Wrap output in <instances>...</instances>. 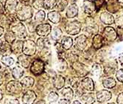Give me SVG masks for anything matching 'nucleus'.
<instances>
[{"label": "nucleus", "instance_id": "nucleus-1", "mask_svg": "<svg viewBox=\"0 0 123 104\" xmlns=\"http://www.w3.org/2000/svg\"><path fill=\"white\" fill-rule=\"evenodd\" d=\"M81 30V25L80 22L74 21L70 23H68L66 26V31L68 34L76 35L80 32Z\"/></svg>", "mask_w": 123, "mask_h": 104}, {"label": "nucleus", "instance_id": "nucleus-2", "mask_svg": "<svg viewBox=\"0 0 123 104\" xmlns=\"http://www.w3.org/2000/svg\"><path fill=\"white\" fill-rule=\"evenodd\" d=\"M6 89L9 92H11V93L18 94L22 90V86L20 83L13 80V81H10L7 84Z\"/></svg>", "mask_w": 123, "mask_h": 104}, {"label": "nucleus", "instance_id": "nucleus-3", "mask_svg": "<svg viewBox=\"0 0 123 104\" xmlns=\"http://www.w3.org/2000/svg\"><path fill=\"white\" fill-rule=\"evenodd\" d=\"M103 36L105 39L109 41H114L117 38V33L113 27H107L103 31Z\"/></svg>", "mask_w": 123, "mask_h": 104}, {"label": "nucleus", "instance_id": "nucleus-4", "mask_svg": "<svg viewBox=\"0 0 123 104\" xmlns=\"http://www.w3.org/2000/svg\"><path fill=\"white\" fill-rule=\"evenodd\" d=\"M43 69H44L43 63L41 61L36 60L32 64L30 70L33 74L38 75H41L42 73V72L43 71Z\"/></svg>", "mask_w": 123, "mask_h": 104}, {"label": "nucleus", "instance_id": "nucleus-5", "mask_svg": "<svg viewBox=\"0 0 123 104\" xmlns=\"http://www.w3.org/2000/svg\"><path fill=\"white\" fill-rule=\"evenodd\" d=\"M111 97H112V95L109 91L107 90H100L97 93V101L99 103H104L106 101H108L109 100H111Z\"/></svg>", "mask_w": 123, "mask_h": 104}, {"label": "nucleus", "instance_id": "nucleus-6", "mask_svg": "<svg viewBox=\"0 0 123 104\" xmlns=\"http://www.w3.org/2000/svg\"><path fill=\"white\" fill-rule=\"evenodd\" d=\"M23 51L27 55H33L36 52V44L32 41H26L24 44Z\"/></svg>", "mask_w": 123, "mask_h": 104}, {"label": "nucleus", "instance_id": "nucleus-7", "mask_svg": "<svg viewBox=\"0 0 123 104\" xmlns=\"http://www.w3.org/2000/svg\"><path fill=\"white\" fill-rule=\"evenodd\" d=\"M36 99V95L34 91H27L24 94L22 97V101L25 104H33Z\"/></svg>", "mask_w": 123, "mask_h": 104}, {"label": "nucleus", "instance_id": "nucleus-8", "mask_svg": "<svg viewBox=\"0 0 123 104\" xmlns=\"http://www.w3.org/2000/svg\"><path fill=\"white\" fill-rule=\"evenodd\" d=\"M36 32L41 36H47L51 32V26L48 24L40 25L36 28Z\"/></svg>", "mask_w": 123, "mask_h": 104}, {"label": "nucleus", "instance_id": "nucleus-9", "mask_svg": "<svg viewBox=\"0 0 123 104\" xmlns=\"http://www.w3.org/2000/svg\"><path fill=\"white\" fill-rule=\"evenodd\" d=\"M87 44V37L85 35H80L75 39V47L80 50L85 49Z\"/></svg>", "mask_w": 123, "mask_h": 104}, {"label": "nucleus", "instance_id": "nucleus-10", "mask_svg": "<svg viewBox=\"0 0 123 104\" xmlns=\"http://www.w3.org/2000/svg\"><path fill=\"white\" fill-rule=\"evenodd\" d=\"M81 86L84 89L87 91H94V84L93 82L92 79H91L90 78H86L83 80H82Z\"/></svg>", "mask_w": 123, "mask_h": 104}, {"label": "nucleus", "instance_id": "nucleus-11", "mask_svg": "<svg viewBox=\"0 0 123 104\" xmlns=\"http://www.w3.org/2000/svg\"><path fill=\"white\" fill-rule=\"evenodd\" d=\"M72 67L76 71V72L77 74H79L80 76H85L87 74V71L86 70L84 65H83L79 62H74L72 64Z\"/></svg>", "mask_w": 123, "mask_h": 104}, {"label": "nucleus", "instance_id": "nucleus-12", "mask_svg": "<svg viewBox=\"0 0 123 104\" xmlns=\"http://www.w3.org/2000/svg\"><path fill=\"white\" fill-rule=\"evenodd\" d=\"M80 100L83 104H93L95 102L94 95L92 93L83 94L80 97Z\"/></svg>", "mask_w": 123, "mask_h": 104}, {"label": "nucleus", "instance_id": "nucleus-13", "mask_svg": "<svg viewBox=\"0 0 123 104\" xmlns=\"http://www.w3.org/2000/svg\"><path fill=\"white\" fill-rule=\"evenodd\" d=\"M100 20L106 25H111L114 22L113 16L108 13H106V12L101 13V16H100Z\"/></svg>", "mask_w": 123, "mask_h": 104}, {"label": "nucleus", "instance_id": "nucleus-14", "mask_svg": "<svg viewBox=\"0 0 123 104\" xmlns=\"http://www.w3.org/2000/svg\"><path fill=\"white\" fill-rule=\"evenodd\" d=\"M83 9H84V11L86 13L92 14L94 11V10L96 9V7H95V5L94 2H92L91 1H86V2H84Z\"/></svg>", "mask_w": 123, "mask_h": 104}, {"label": "nucleus", "instance_id": "nucleus-15", "mask_svg": "<svg viewBox=\"0 0 123 104\" xmlns=\"http://www.w3.org/2000/svg\"><path fill=\"white\" fill-rule=\"evenodd\" d=\"M77 13H78L77 6L73 4L68 7V10L66 11V16L68 18H74L77 15Z\"/></svg>", "mask_w": 123, "mask_h": 104}, {"label": "nucleus", "instance_id": "nucleus-16", "mask_svg": "<svg viewBox=\"0 0 123 104\" xmlns=\"http://www.w3.org/2000/svg\"><path fill=\"white\" fill-rule=\"evenodd\" d=\"M61 95L65 99L70 100L73 98L74 92H73V90L70 87H66L61 91Z\"/></svg>", "mask_w": 123, "mask_h": 104}, {"label": "nucleus", "instance_id": "nucleus-17", "mask_svg": "<svg viewBox=\"0 0 123 104\" xmlns=\"http://www.w3.org/2000/svg\"><path fill=\"white\" fill-rule=\"evenodd\" d=\"M21 84L22 86H24L25 88H30L34 84V79L30 76L25 77L21 80Z\"/></svg>", "mask_w": 123, "mask_h": 104}, {"label": "nucleus", "instance_id": "nucleus-18", "mask_svg": "<svg viewBox=\"0 0 123 104\" xmlns=\"http://www.w3.org/2000/svg\"><path fill=\"white\" fill-rule=\"evenodd\" d=\"M103 84L105 88L111 89V88H114L116 86L117 83H116V80L113 78H108L103 80Z\"/></svg>", "mask_w": 123, "mask_h": 104}, {"label": "nucleus", "instance_id": "nucleus-19", "mask_svg": "<svg viewBox=\"0 0 123 104\" xmlns=\"http://www.w3.org/2000/svg\"><path fill=\"white\" fill-rule=\"evenodd\" d=\"M65 84V78L61 76V75H58L56 77V78L55 79L54 81V86L55 87L58 89H61V88L63 87Z\"/></svg>", "mask_w": 123, "mask_h": 104}, {"label": "nucleus", "instance_id": "nucleus-20", "mask_svg": "<svg viewBox=\"0 0 123 104\" xmlns=\"http://www.w3.org/2000/svg\"><path fill=\"white\" fill-rule=\"evenodd\" d=\"M103 38L100 35H96L93 39V47L95 49H99L103 45Z\"/></svg>", "mask_w": 123, "mask_h": 104}, {"label": "nucleus", "instance_id": "nucleus-21", "mask_svg": "<svg viewBox=\"0 0 123 104\" xmlns=\"http://www.w3.org/2000/svg\"><path fill=\"white\" fill-rule=\"evenodd\" d=\"M72 44H73V41H72V39L70 37L66 36L62 40V46L63 49L65 50H69L72 47Z\"/></svg>", "mask_w": 123, "mask_h": 104}, {"label": "nucleus", "instance_id": "nucleus-22", "mask_svg": "<svg viewBox=\"0 0 123 104\" xmlns=\"http://www.w3.org/2000/svg\"><path fill=\"white\" fill-rule=\"evenodd\" d=\"M49 19L54 24H57L60 21V14L56 11H52L48 14Z\"/></svg>", "mask_w": 123, "mask_h": 104}, {"label": "nucleus", "instance_id": "nucleus-23", "mask_svg": "<svg viewBox=\"0 0 123 104\" xmlns=\"http://www.w3.org/2000/svg\"><path fill=\"white\" fill-rule=\"evenodd\" d=\"M12 74H13V76L15 79H18L20 78L22 75L24 74V70L22 69V68H21L20 66H15L13 70H12Z\"/></svg>", "mask_w": 123, "mask_h": 104}, {"label": "nucleus", "instance_id": "nucleus-24", "mask_svg": "<svg viewBox=\"0 0 123 104\" xmlns=\"http://www.w3.org/2000/svg\"><path fill=\"white\" fill-rule=\"evenodd\" d=\"M102 73V68H101V66L98 64H95L93 65L92 66V75L95 76V77H97V76H99Z\"/></svg>", "mask_w": 123, "mask_h": 104}, {"label": "nucleus", "instance_id": "nucleus-25", "mask_svg": "<svg viewBox=\"0 0 123 104\" xmlns=\"http://www.w3.org/2000/svg\"><path fill=\"white\" fill-rule=\"evenodd\" d=\"M13 31L18 35V37H23V34H25V28L21 24H19L17 27H14Z\"/></svg>", "mask_w": 123, "mask_h": 104}, {"label": "nucleus", "instance_id": "nucleus-26", "mask_svg": "<svg viewBox=\"0 0 123 104\" xmlns=\"http://www.w3.org/2000/svg\"><path fill=\"white\" fill-rule=\"evenodd\" d=\"M22 49H23V42L22 41H16L12 45V50L16 53L21 52Z\"/></svg>", "mask_w": 123, "mask_h": 104}, {"label": "nucleus", "instance_id": "nucleus-27", "mask_svg": "<svg viewBox=\"0 0 123 104\" xmlns=\"http://www.w3.org/2000/svg\"><path fill=\"white\" fill-rule=\"evenodd\" d=\"M61 35H62V31L60 28L57 27V28H55L52 30V37L54 40H58L60 39V38L61 37Z\"/></svg>", "mask_w": 123, "mask_h": 104}, {"label": "nucleus", "instance_id": "nucleus-28", "mask_svg": "<svg viewBox=\"0 0 123 104\" xmlns=\"http://www.w3.org/2000/svg\"><path fill=\"white\" fill-rule=\"evenodd\" d=\"M18 61L19 63L23 66V67L25 68H27L29 66V64H30V61H29V59L27 58V56H25V55H21L18 58Z\"/></svg>", "mask_w": 123, "mask_h": 104}, {"label": "nucleus", "instance_id": "nucleus-29", "mask_svg": "<svg viewBox=\"0 0 123 104\" xmlns=\"http://www.w3.org/2000/svg\"><path fill=\"white\" fill-rule=\"evenodd\" d=\"M2 62L7 66H12L14 63V60L13 58H12L11 57H8V56H5L2 58Z\"/></svg>", "mask_w": 123, "mask_h": 104}, {"label": "nucleus", "instance_id": "nucleus-30", "mask_svg": "<svg viewBox=\"0 0 123 104\" xmlns=\"http://www.w3.org/2000/svg\"><path fill=\"white\" fill-rule=\"evenodd\" d=\"M58 99V95L55 91H52L48 95V100L49 103H54L56 102Z\"/></svg>", "mask_w": 123, "mask_h": 104}, {"label": "nucleus", "instance_id": "nucleus-31", "mask_svg": "<svg viewBox=\"0 0 123 104\" xmlns=\"http://www.w3.org/2000/svg\"><path fill=\"white\" fill-rule=\"evenodd\" d=\"M5 39L9 43H11L15 40V36L13 34L12 32H7L5 36Z\"/></svg>", "mask_w": 123, "mask_h": 104}, {"label": "nucleus", "instance_id": "nucleus-32", "mask_svg": "<svg viewBox=\"0 0 123 104\" xmlns=\"http://www.w3.org/2000/svg\"><path fill=\"white\" fill-rule=\"evenodd\" d=\"M66 5H67V2L66 1V0H61V1L59 2V4L58 5V6H57V9L58 10L62 11L66 7Z\"/></svg>", "mask_w": 123, "mask_h": 104}, {"label": "nucleus", "instance_id": "nucleus-33", "mask_svg": "<svg viewBox=\"0 0 123 104\" xmlns=\"http://www.w3.org/2000/svg\"><path fill=\"white\" fill-rule=\"evenodd\" d=\"M116 77H117V79L119 80V81L123 83V69H121L117 72Z\"/></svg>", "mask_w": 123, "mask_h": 104}, {"label": "nucleus", "instance_id": "nucleus-34", "mask_svg": "<svg viewBox=\"0 0 123 104\" xmlns=\"http://www.w3.org/2000/svg\"><path fill=\"white\" fill-rule=\"evenodd\" d=\"M44 4L47 8H52L55 4V0H44Z\"/></svg>", "mask_w": 123, "mask_h": 104}, {"label": "nucleus", "instance_id": "nucleus-35", "mask_svg": "<svg viewBox=\"0 0 123 104\" xmlns=\"http://www.w3.org/2000/svg\"><path fill=\"white\" fill-rule=\"evenodd\" d=\"M7 49V44L2 40H0V53H5Z\"/></svg>", "mask_w": 123, "mask_h": 104}, {"label": "nucleus", "instance_id": "nucleus-36", "mask_svg": "<svg viewBox=\"0 0 123 104\" xmlns=\"http://www.w3.org/2000/svg\"><path fill=\"white\" fill-rule=\"evenodd\" d=\"M44 16H45V13H44L43 11H40V12H38L36 16V20L37 21H41L43 20L44 19Z\"/></svg>", "mask_w": 123, "mask_h": 104}, {"label": "nucleus", "instance_id": "nucleus-37", "mask_svg": "<svg viewBox=\"0 0 123 104\" xmlns=\"http://www.w3.org/2000/svg\"><path fill=\"white\" fill-rule=\"evenodd\" d=\"M104 71H105V73L107 75H112V74L114 73V72H115L114 69L112 68V67H111V66H106V67H105Z\"/></svg>", "mask_w": 123, "mask_h": 104}, {"label": "nucleus", "instance_id": "nucleus-38", "mask_svg": "<svg viewBox=\"0 0 123 104\" xmlns=\"http://www.w3.org/2000/svg\"><path fill=\"white\" fill-rule=\"evenodd\" d=\"M4 104H19V101L17 99H7Z\"/></svg>", "mask_w": 123, "mask_h": 104}, {"label": "nucleus", "instance_id": "nucleus-39", "mask_svg": "<svg viewBox=\"0 0 123 104\" xmlns=\"http://www.w3.org/2000/svg\"><path fill=\"white\" fill-rule=\"evenodd\" d=\"M94 5H95V7L97 10H98L100 7L103 5V4L104 3V0H94Z\"/></svg>", "mask_w": 123, "mask_h": 104}, {"label": "nucleus", "instance_id": "nucleus-40", "mask_svg": "<svg viewBox=\"0 0 123 104\" xmlns=\"http://www.w3.org/2000/svg\"><path fill=\"white\" fill-rule=\"evenodd\" d=\"M117 102L118 104H123V92H122L118 95L117 98Z\"/></svg>", "mask_w": 123, "mask_h": 104}, {"label": "nucleus", "instance_id": "nucleus-41", "mask_svg": "<svg viewBox=\"0 0 123 104\" xmlns=\"http://www.w3.org/2000/svg\"><path fill=\"white\" fill-rule=\"evenodd\" d=\"M117 24H118L119 26H123V16L119 17L117 19Z\"/></svg>", "mask_w": 123, "mask_h": 104}, {"label": "nucleus", "instance_id": "nucleus-42", "mask_svg": "<svg viewBox=\"0 0 123 104\" xmlns=\"http://www.w3.org/2000/svg\"><path fill=\"white\" fill-rule=\"evenodd\" d=\"M58 104H70V101L66 99H61L58 102Z\"/></svg>", "mask_w": 123, "mask_h": 104}, {"label": "nucleus", "instance_id": "nucleus-43", "mask_svg": "<svg viewBox=\"0 0 123 104\" xmlns=\"http://www.w3.org/2000/svg\"><path fill=\"white\" fill-rule=\"evenodd\" d=\"M119 61L121 63V64L123 66V54H122L119 57Z\"/></svg>", "mask_w": 123, "mask_h": 104}, {"label": "nucleus", "instance_id": "nucleus-44", "mask_svg": "<svg viewBox=\"0 0 123 104\" xmlns=\"http://www.w3.org/2000/svg\"><path fill=\"white\" fill-rule=\"evenodd\" d=\"M2 82H3V78L1 75H0V85H2Z\"/></svg>", "mask_w": 123, "mask_h": 104}, {"label": "nucleus", "instance_id": "nucleus-45", "mask_svg": "<svg viewBox=\"0 0 123 104\" xmlns=\"http://www.w3.org/2000/svg\"><path fill=\"white\" fill-rule=\"evenodd\" d=\"M37 104H46L45 101H43V100H40L39 102L37 103Z\"/></svg>", "mask_w": 123, "mask_h": 104}, {"label": "nucleus", "instance_id": "nucleus-46", "mask_svg": "<svg viewBox=\"0 0 123 104\" xmlns=\"http://www.w3.org/2000/svg\"><path fill=\"white\" fill-rule=\"evenodd\" d=\"M73 104H81V103L80 101H78V100H75V101H74Z\"/></svg>", "mask_w": 123, "mask_h": 104}, {"label": "nucleus", "instance_id": "nucleus-47", "mask_svg": "<svg viewBox=\"0 0 123 104\" xmlns=\"http://www.w3.org/2000/svg\"><path fill=\"white\" fill-rule=\"evenodd\" d=\"M2 93L1 90H0V100H2Z\"/></svg>", "mask_w": 123, "mask_h": 104}, {"label": "nucleus", "instance_id": "nucleus-48", "mask_svg": "<svg viewBox=\"0 0 123 104\" xmlns=\"http://www.w3.org/2000/svg\"><path fill=\"white\" fill-rule=\"evenodd\" d=\"M2 32H3V30L2 29V28H0V36H2Z\"/></svg>", "mask_w": 123, "mask_h": 104}, {"label": "nucleus", "instance_id": "nucleus-49", "mask_svg": "<svg viewBox=\"0 0 123 104\" xmlns=\"http://www.w3.org/2000/svg\"><path fill=\"white\" fill-rule=\"evenodd\" d=\"M1 7H2V5H1V3H0V10H1Z\"/></svg>", "mask_w": 123, "mask_h": 104}, {"label": "nucleus", "instance_id": "nucleus-50", "mask_svg": "<svg viewBox=\"0 0 123 104\" xmlns=\"http://www.w3.org/2000/svg\"><path fill=\"white\" fill-rule=\"evenodd\" d=\"M119 1H120L121 2H123V0H119Z\"/></svg>", "mask_w": 123, "mask_h": 104}, {"label": "nucleus", "instance_id": "nucleus-51", "mask_svg": "<svg viewBox=\"0 0 123 104\" xmlns=\"http://www.w3.org/2000/svg\"><path fill=\"white\" fill-rule=\"evenodd\" d=\"M108 104H115V103H108Z\"/></svg>", "mask_w": 123, "mask_h": 104}, {"label": "nucleus", "instance_id": "nucleus-52", "mask_svg": "<svg viewBox=\"0 0 123 104\" xmlns=\"http://www.w3.org/2000/svg\"><path fill=\"white\" fill-rule=\"evenodd\" d=\"M0 69H1V65H0Z\"/></svg>", "mask_w": 123, "mask_h": 104}]
</instances>
